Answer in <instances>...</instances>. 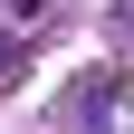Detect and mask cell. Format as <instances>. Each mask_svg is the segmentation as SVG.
Masks as SVG:
<instances>
[{
    "mask_svg": "<svg viewBox=\"0 0 134 134\" xmlns=\"http://www.w3.org/2000/svg\"><path fill=\"white\" fill-rule=\"evenodd\" d=\"M0 19H19V29H29V19H48V0H0Z\"/></svg>",
    "mask_w": 134,
    "mask_h": 134,
    "instance_id": "obj_1",
    "label": "cell"
}]
</instances>
